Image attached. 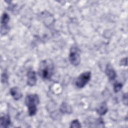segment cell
<instances>
[{
  "label": "cell",
  "mask_w": 128,
  "mask_h": 128,
  "mask_svg": "<svg viewBox=\"0 0 128 128\" xmlns=\"http://www.w3.org/2000/svg\"><path fill=\"white\" fill-rule=\"evenodd\" d=\"M54 65L50 60H44L39 64L38 73L40 76L44 80H50L53 74Z\"/></svg>",
  "instance_id": "obj_1"
},
{
  "label": "cell",
  "mask_w": 128,
  "mask_h": 128,
  "mask_svg": "<svg viewBox=\"0 0 128 128\" xmlns=\"http://www.w3.org/2000/svg\"><path fill=\"white\" fill-rule=\"evenodd\" d=\"M40 102V98L38 94H30L25 98V104L28 108V114L30 116L36 114L37 112V106Z\"/></svg>",
  "instance_id": "obj_2"
},
{
  "label": "cell",
  "mask_w": 128,
  "mask_h": 128,
  "mask_svg": "<svg viewBox=\"0 0 128 128\" xmlns=\"http://www.w3.org/2000/svg\"><path fill=\"white\" fill-rule=\"evenodd\" d=\"M69 60L74 66H77L80 64V50L76 45L72 46L70 49Z\"/></svg>",
  "instance_id": "obj_3"
},
{
  "label": "cell",
  "mask_w": 128,
  "mask_h": 128,
  "mask_svg": "<svg viewBox=\"0 0 128 128\" xmlns=\"http://www.w3.org/2000/svg\"><path fill=\"white\" fill-rule=\"evenodd\" d=\"M91 78V72L90 71L82 73L76 79L75 85L78 88H84L90 81Z\"/></svg>",
  "instance_id": "obj_4"
},
{
  "label": "cell",
  "mask_w": 128,
  "mask_h": 128,
  "mask_svg": "<svg viewBox=\"0 0 128 128\" xmlns=\"http://www.w3.org/2000/svg\"><path fill=\"white\" fill-rule=\"evenodd\" d=\"M10 20L9 15L6 13L4 12L2 14L1 18V28H0V33L1 35L6 34L8 31V23Z\"/></svg>",
  "instance_id": "obj_5"
},
{
  "label": "cell",
  "mask_w": 128,
  "mask_h": 128,
  "mask_svg": "<svg viewBox=\"0 0 128 128\" xmlns=\"http://www.w3.org/2000/svg\"><path fill=\"white\" fill-rule=\"evenodd\" d=\"M36 83V72L32 70H29L27 73V84L30 86H34Z\"/></svg>",
  "instance_id": "obj_6"
},
{
  "label": "cell",
  "mask_w": 128,
  "mask_h": 128,
  "mask_svg": "<svg viewBox=\"0 0 128 128\" xmlns=\"http://www.w3.org/2000/svg\"><path fill=\"white\" fill-rule=\"evenodd\" d=\"M105 72L106 75L108 78L109 80H114L116 76V71L113 68L112 66L110 64H107Z\"/></svg>",
  "instance_id": "obj_7"
},
{
  "label": "cell",
  "mask_w": 128,
  "mask_h": 128,
  "mask_svg": "<svg viewBox=\"0 0 128 128\" xmlns=\"http://www.w3.org/2000/svg\"><path fill=\"white\" fill-rule=\"evenodd\" d=\"M10 94L14 98V99L16 100H18L22 96V94L20 90L16 86L12 87L10 88Z\"/></svg>",
  "instance_id": "obj_8"
},
{
  "label": "cell",
  "mask_w": 128,
  "mask_h": 128,
  "mask_svg": "<svg viewBox=\"0 0 128 128\" xmlns=\"http://www.w3.org/2000/svg\"><path fill=\"white\" fill-rule=\"evenodd\" d=\"M96 112L100 116H104V115L108 110V108L107 106V104L106 102H102L96 109Z\"/></svg>",
  "instance_id": "obj_9"
},
{
  "label": "cell",
  "mask_w": 128,
  "mask_h": 128,
  "mask_svg": "<svg viewBox=\"0 0 128 128\" xmlns=\"http://www.w3.org/2000/svg\"><path fill=\"white\" fill-rule=\"evenodd\" d=\"M0 126L1 128H8L10 124V119L9 115L4 114L0 117Z\"/></svg>",
  "instance_id": "obj_10"
},
{
  "label": "cell",
  "mask_w": 128,
  "mask_h": 128,
  "mask_svg": "<svg viewBox=\"0 0 128 128\" xmlns=\"http://www.w3.org/2000/svg\"><path fill=\"white\" fill-rule=\"evenodd\" d=\"M60 110L62 113L70 114L72 112V108L67 103L64 102L60 106Z\"/></svg>",
  "instance_id": "obj_11"
},
{
  "label": "cell",
  "mask_w": 128,
  "mask_h": 128,
  "mask_svg": "<svg viewBox=\"0 0 128 128\" xmlns=\"http://www.w3.org/2000/svg\"><path fill=\"white\" fill-rule=\"evenodd\" d=\"M81 127V124L78 120H73L70 126V128H80Z\"/></svg>",
  "instance_id": "obj_12"
},
{
  "label": "cell",
  "mask_w": 128,
  "mask_h": 128,
  "mask_svg": "<svg viewBox=\"0 0 128 128\" xmlns=\"http://www.w3.org/2000/svg\"><path fill=\"white\" fill-rule=\"evenodd\" d=\"M122 88V84L120 82H116L114 86V90L115 92H118Z\"/></svg>",
  "instance_id": "obj_13"
},
{
  "label": "cell",
  "mask_w": 128,
  "mask_h": 128,
  "mask_svg": "<svg viewBox=\"0 0 128 128\" xmlns=\"http://www.w3.org/2000/svg\"><path fill=\"white\" fill-rule=\"evenodd\" d=\"M120 64L121 66H127V58H122L120 62Z\"/></svg>",
  "instance_id": "obj_14"
},
{
  "label": "cell",
  "mask_w": 128,
  "mask_h": 128,
  "mask_svg": "<svg viewBox=\"0 0 128 128\" xmlns=\"http://www.w3.org/2000/svg\"><path fill=\"white\" fill-rule=\"evenodd\" d=\"M122 100H123V102L124 104L126 105H127L128 104V95L126 93L124 94L123 97H122Z\"/></svg>",
  "instance_id": "obj_15"
}]
</instances>
